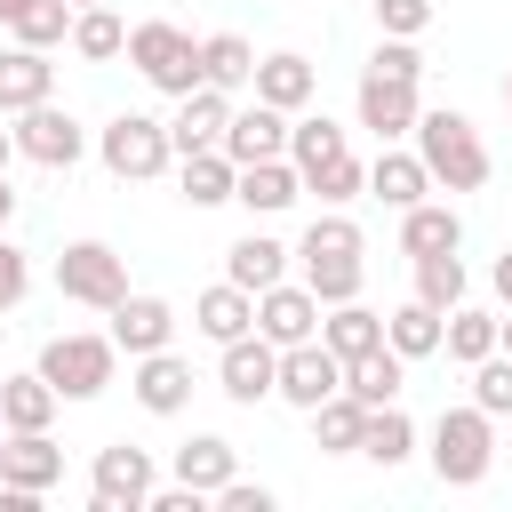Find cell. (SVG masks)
<instances>
[{
  "label": "cell",
  "instance_id": "6da1fadb",
  "mask_svg": "<svg viewBox=\"0 0 512 512\" xmlns=\"http://www.w3.org/2000/svg\"><path fill=\"white\" fill-rule=\"evenodd\" d=\"M296 264H304V288L320 296V304H352L360 296V280H368V240H360V224L352 216H312L304 224V240H296Z\"/></svg>",
  "mask_w": 512,
  "mask_h": 512
},
{
  "label": "cell",
  "instance_id": "7a4b0ae2",
  "mask_svg": "<svg viewBox=\"0 0 512 512\" xmlns=\"http://www.w3.org/2000/svg\"><path fill=\"white\" fill-rule=\"evenodd\" d=\"M416 152H424V168H432L440 192H480L488 184V144H480V128L456 104L416 112Z\"/></svg>",
  "mask_w": 512,
  "mask_h": 512
},
{
  "label": "cell",
  "instance_id": "3957f363",
  "mask_svg": "<svg viewBox=\"0 0 512 512\" xmlns=\"http://www.w3.org/2000/svg\"><path fill=\"white\" fill-rule=\"evenodd\" d=\"M488 464H496V416L480 400L440 408V424H432V472H440V488H480Z\"/></svg>",
  "mask_w": 512,
  "mask_h": 512
},
{
  "label": "cell",
  "instance_id": "277c9868",
  "mask_svg": "<svg viewBox=\"0 0 512 512\" xmlns=\"http://www.w3.org/2000/svg\"><path fill=\"white\" fill-rule=\"evenodd\" d=\"M128 64H136L160 96H192V88H200V40H192L184 24H168V16L128 24Z\"/></svg>",
  "mask_w": 512,
  "mask_h": 512
},
{
  "label": "cell",
  "instance_id": "5b68a950",
  "mask_svg": "<svg viewBox=\"0 0 512 512\" xmlns=\"http://www.w3.org/2000/svg\"><path fill=\"white\" fill-rule=\"evenodd\" d=\"M96 160H104L120 184H144V176H160V168L176 160V136H168V120H152V112H112V120L96 128Z\"/></svg>",
  "mask_w": 512,
  "mask_h": 512
},
{
  "label": "cell",
  "instance_id": "8992f818",
  "mask_svg": "<svg viewBox=\"0 0 512 512\" xmlns=\"http://www.w3.org/2000/svg\"><path fill=\"white\" fill-rule=\"evenodd\" d=\"M112 368H120V344H112V328H104V336H88V328H64V336H48V344H40V376H48L64 400H96V392L112 384Z\"/></svg>",
  "mask_w": 512,
  "mask_h": 512
},
{
  "label": "cell",
  "instance_id": "52a82bcc",
  "mask_svg": "<svg viewBox=\"0 0 512 512\" xmlns=\"http://www.w3.org/2000/svg\"><path fill=\"white\" fill-rule=\"evenodd\" d=\"M56 296L64 304H88V312H112L128 296V256L112 240H72L56 256Z\"/></svg>",
  "mask_w": 512,
  "mask_h": 512
},
{
  "label": "cell",
  "instance_id": "ba28073f",
  "mask_svg": "<svg viewBox=\"0 0 512 512\" xmlns=\"http://www.w3.org/2000/svg\"><path fill=\"white\" fill-rule=\"evenodd\" d=\"M152 488H160V472H152L144 448H128V440L96 448V464H88V496H96V512H144Z\"/></svg>",
  "mask_w": 512,
  "mask_h": 512
},
{
  "label": "cell",
  "instance_id": "9c48e42d",
  "mask_svg": "<svg viewBox=\"0 0 512 512\" xmlns=\"http://www.w3.org/2000/svg\"><path fill=\"white\" fill-rule=\"evenodd\" d=\"M216 392L232 400V408H256V400H272L280 392V344L272 336H232L224 344V360H216Z\"/></svg>",
  "mask_w": 512,
  "mask_h": 512
},
{
  "label": "cell",
  "instance_id": "30bf717a",
  "mask_svg": "<svg viewBox=\"0 0 512 512\" xmlns=\"http://www.w3.org/2000/svg\"><path fill=\"white\" fill-rule=\"evenodd\" d=\"M16 152L32 160V168H72L80 152H88V128L48 96V104H32V112H16Z\"/></svg>",
  "mask_w": 512,
  "mask_h": 512
},
{
  "label": "cell",
  "instance_id": "8fae6325",
  "mask_svg": "<svg viewBox=\"0 0 512 512\" xmlns=\"http://www.w3.org/2000/svg\"><path fill=\"white\" fill-rule=\"evenodd\" d=\"M328 392H344V360H336L320 336L288 344V352H280V392H272V400H288V408H304V416H312Z\"/></svg>",
  "mask_w": 512,
  "mask_h": 512
},
{
  "label": "cell",
  "instance_id": "7c38bea8",
  "mask_svg": "<svg viewBox=\"0 0 512 512\" xmlns=\"http://www.w3.org/2000/svg\"><path fill=\"white\" fill-rule=\"evenodd\" d=\"M416 112H424L416 80L360 72V128H376V144H400V136H416Z\"/></svg>",
  "mask_w": 512,
  "mask_h": 512
},
{
  "label": "cell",
  "instance_id": "4fadbf2b",
  "mask_svg": "<svg viewBox=\"0 0 512 512\" xmlns=\"http://www.w3.org/2000/svg\"><path fill=\"white\" fill-rule=\"evenodd\" d=\"M320 312H328V304H320L304 280H272V288L256 296V336H272V344L288 352V344L320 336Z\"/></svg>",
  "mask_w": 512,
  "mask_h": 512
},
{
  "label": "cell",
  "instance_id": "5bb4252c",
  "mask_svg": "<svg viewBox=\"0 0 512 512\" xmlns=\"http://www.w3.org/2000/svg\"><path fill=\"white\" fill-rule=\"evenodd\" d=\"M128 392H136V408H152V416H184L192 408V360L184 352H144L136 368H128Z\"/></svg>",
  "mask_w": 512,
  "mask_h": 512
},
{
  "label": "cell",
  "instance_id": "9a60e30c",
  "mask_svg": "<svg viewBox=\"0 0 512 512\" xmlns=\"http://www.w3.org/2000/svg\"><path fill=\"white\" fill-rule=\"evenodd\" d=\"M288 128H296V112H280V104H232V128H224V152L248 168V160H280L288 152Z\"/></svg>",
  "mask_w": 512,
  "mask_h": 512
},
{
  "label": "cell",
  "instance_id": "2e32d148",
  "mask_svg": "<svg viewBox=\"0 0 512 512\" xmlns=\"http://www.w3.org/2000/svg\"><path fill=\"white\" fill-rule=\"evenodd\" d=\"M104 320H112V344H120L128 360H144V352H160V344L176 336V304H168V296H136V288H128Z\"/></svg>",
  "mask_w": 512,
  "mask_h": 512
},
{
  "label": "cell",
  "instance_id": "e0dca14e",
  "mask_svg": "<svg viewBox=\"0 0 512 512\" xmlns=\"http://www.w3.org/2000/svg\"><path fill=\"white\" fill-rule=\"evenodd\" d=\"M224 128H232V96L224 88H192V96H176V120H168V136H176V160L184 152H208V144H224Z\"/></svg>",
  "mask_w": 512,
  "mask_h": 512
},
{
  "label": "cell",
  "instance_id": "ac0fdd59",
  "mask_svg": "<svg viewBox=\"0 0 512 512\" xmlns=\"http://www.w3.org/2000/svg\"><path fill=\"white\" fill-rule=\"evenodd\" d=\"M368 192H376L384 208H416V200H432L440 184H432V168H424V152H416V144H408V152H400V144H384V152L368 160Z\"/></svg>",
  "mask_w": 512,
  "mask_h": 512
},
{
  "label": "cell",
  "instance_id": "d6986e66",
  "mask_svg": "<svg viewBox=\"0 0 512 512\" xmlns=\"http://www.w3.org/2000/svg\"><path fill=\"white\" fill-rule=\"evenodd\" d=\"M0 480L48 496V488L64 480V448H56L48 432H8V440H0Z\"/></svg>",
  "mask_w": 512,
  "mask_h": 512
},
{
  "label": "cell",
  "instance_id": "ffe728a7",
  "mask_svg": "<svg viewBox=\"0 0 512 512\" xmlns=\"http://www.w3.org/2000/svg\"><path fill=\"white\" fill-rule=\"evenodd\" d=\"M248 216H280V208H296L304 200V168L280 152V160H248L240 168V192H232Z\"/></svg>",
  "mask_w": 512,
  "mask_h": 512
},
{
  "label": "cell",
  "instance_id": "44dd1931",
  "mask_svg": "<svg viewBox=\"0 0 512 512\" xmlns=\"http://www.w3.org/2000/svg\"><path fill=\"white\" fill-rule=\"evenodd\" d=\"M192 328L224 352L232 336H248V328H256V296H248L240 280H216V288H200V296H192Z\"/></svg>",
  "mask_w": 512,
  "mask_h": 512
},
{
  "label": "cell",
  "instance_id": "7402d4cb",
  "mask_svg": "<svg viewBox=\"0 0 512 512\" xmlns=\"http://www.w3.org/2000/svg\"><path fill=\"white\" fill-rule=\"evenodd\" d=\"M56 408H64V392H56L40 368L0 376V432H48V424H56Z\"/></svg>",
  "mask_w": 512,
  "mask_h": 512
},
{
  "label": "cell",
  "instance_id": "603a6c76",
  "mask_svg": "<svg viewBox=\"0 0 512 512\" xmlns=\"http://www.w3.org/2000/svg\"><path fill=\"white\" fill-rule=\"evenodd\" d=\"M56 96V64H48V48H0V112H32V104H48Z\"/></svg>",
  "mask_w": 512,
  "mask_h": 512
},
{
  "label": "cell",
  "instance_id": "cb8c5ba5",
  "mask_svg": "<svg viewBox=\"0 0 512 512\" xmlns=\"http://www.w3.org/2000/svg\"><path fill=\"white\" fill-rule=\"evenodd\" d=\"M256 96H264V104H280V112H304V104L320 96V72H312V56H296V48H280V56H256Z\"/></svg>",
  "mask_w": 512,
  "mask_h": 512
},
{
  "label": "cell",
  "instance_id": "d4e9b609",
  "mask_svg": "<svg viewBox=\"0 0 512 512\" xmlns=\"http://www.w3.org/2000/svg\"><path fill=\"white\" fill-rule=\"evenodd\" d=\"M288 256H296V248H280L272 232H240V240L224 248V280H240L248 296H264L272 280H288Z\"/></svg>",
  "mask_w": 512,
  "mask_h": 512
},
{
  "label": "cell",
  "instance_id": "484cf974",
  "mask_svg": "<svg viewBox=\"0 0 512 512\" xmlns=\"http://www.w3.org/2000/svg\"><path fill=\"white\" fill-rule=\"evenodd\" d=\"M184 488H200V496H216L224 480H240V456H232V440L224 432H192L184 448H176V464H168Z\"/></svg>",
  "mask_w": 512,
  "mask_h": 512
},
{
  "label": "cell",
  "instance_id": "4316f807",
  "mask_svg": "<svg viewBox=\"0 0 512 512\" xmlns=\"http://www.w3.org/2000/svg\"><path fill=\"white\" fill-rule=\"evenodd\" d=\"M176 184H184V200H192V208H224V200L240 192V160H232L224 144H208V152H184Z\"/></svg>",
  "mask_w": 512,
  "mask_h": 512
},
{
  "label": "cell",
  "instance_id": "83f0119b",
  "mask_svg": "<svg viewBox=\"0 0 512 512\" xmlns=\"http://www.w3.org/2000/svg\"><path fill=\"white\" fill-rule=\"evenodd\" d=\"M440 248H464V216H456L448 200L400 208V256H440Z\"/></svg>",
  "mask_w": 512,
  "mask_h": 512
},
{
  "label": "cell",
  "instance_id": "f1b7e54d",
  "mask_svg": "<svg viewBox=\"0 0 512 512\" xmlns=\"http://www.w3.org/2000/svg\"><path fill=\"white\" fill-rule=\"evenodd\" d=\"M72 0H0V24L24 40V48H64L72 40Z\"/></svg>",
  "mask_w": 512,
  "mask_h": 512
},
{
  "label": "cell",
  "instance_id": "f546056e",
  "mask_svg": "<svg viewBox=\"0 0 512 512\" xmlns=\"http://www.w3.org/2000/svg\"><path fill=\"white\" fill-rule=\"evenodd\" d=\"M440 336H448V312H440V304H424V296H408V304L384 320V344H392L400 360H432V352H440Z\"/></svg>",
  "mask_w": 512,
  "mask_h": 512
},
{
  "label": "cell",
  "instance_id": "4dcf8cb0",
  "mask_svg": "<svg viewBox=\"0 0 512 512\" xmlns=\"http://www.w3.org/2000/svg\"><path fill=\"white\" fill-rule=\"evenodd\" d=\"M400 384H408V360H400L392 344H376V352L344 360V392H352L360 408H384V400H400Z\"/></svg>",
  "mask_w": 512,
  "mask_h": 512
},
{
  "label": "cell",
  "instance_id": "1f68e13d",
  "mask_svg": "<svg viewBox=\"0 0 512 512\" xmlns=\"http://www.w3.org/2000/svg\"><path fill=\"white\" fill-rule=\"evenodd\" d=\"M200 80L224 88V96L256 88V48H248L240 32H208V40H200Z\"/></svg>",
  "mask_w": 512,
  "mask_h": 512
},
{
  "label": "cell",
  "instance_id": "d6a6232c",
  "mask_svg": "<svg viewBox=\"0 0 512 512\" xmlns=\"http://www.w3.org/2000/svg\"><path fill=\"white\" fill-rule=\"evenodd\" d=\"M320 344H328L336 360H360V352H376V344H384V312H368L360 296H352V304H328Z\"/></svg>",
  "mask_w": 512,
  "mask_h": 512
},
{
  "label": "cell",
  "instance_id": "836d02e7",
  "mask_svg": "<svg viewBox=\"0 0 512 512\" xmlns=\"http://www.w3.org/2000/svg\"><path fill=\"white\" fill-rule=\"evenodd\" d=\"M496 344H504V320H496V312H480V304H456V312H448V336H440V352H448L456 368L488 360Z\"/></svg>",
  "mask_w": 512,
  "mask_h": 512
},
{
  "label": "cell",
  "instance_id": "e575fe53",
  "mask_svg": "<svg viewBox=\"0 0 512 512\" xmlns=\"http://www.w3.org/2000/svg\"><path fill=\"white\" fill-rule=\"evenodd\" d=\"M360 456H368V464H384V472L416 456V424L400 416V400H384V408H368V424H360Z\"/></svg>",
  "mask_w": 512,
  "mask_h": 512
},
{
  "label": "cell",
  "instance_id": "d590c367",
  "mask_svg": "<svg viewBox=\"0 0 512 512\" xmlns=\"http://www.w3.org/2000/svg\"><path fill=\"white\" fill-rule=\"evenodd\" d=\"M360 424H368V408H360L352 392H328V400L312 408V440H320L328 456H360Z\"/></svg>",
  "mask_w": 512,
  "mask_h": 512
},
{
  "label": "cell",
  "instance_id": "8d00e7d4",
  "mask_svg": "<svg viewBox=\"0 0 512 512\" xmlns=\"http://www.w3.org/2000/svg\"><path fill=\"white\" fill-rule=\"evenodd\" d=\"M72 56H80V64H112V56H128V24H120L112 8H80V16H72Z\"/></svg>",
  "mask_w": 512,
  "mask_h": 512
},
{
  "label": "cell",
  "instance_id": "74e56055",
  "mask_svg": "<svg viewBox=\"0 0 512 512\" xmlns=\"http://www.w3.org/2000/svg\"><path fill=\"white\" fill-rule=\"evenodd\" d=\"M336 152H352V144H344V128H336L328 112H304V120L288 128V160H296L304 176H320V168H328Z\"/></svg>",
  "mask_w": 512,
  "mask_h": 512
},
{
  "label": "cell",
  "instance_id": "f35d334b",
  "mask_svg": "<svg viewBox=\"0 0 512 512\" xmlns=\"http://www.w3.org/2000/svg\"><path fill=\"white\" fill-rule=\"evenodd\" d=\"M408 264H416V296H424V304H440V312L464 304V256H456V248H440V256H408Z\"/></svg>",
  "mask_w": 512,
  "mask_h": 512
},
{
  "label": "cell",
  "instance_id": "ab89813d",
  "mask_svg": "<svg viewBox=\"0 0 512 512\" xmlns=\"http://www.w3.org/2000/svg\"><path fill=\"white\" fill-rule=\"evenodd\" d=\"M304 192H320L328 208H344V200H360L368 192V160H352V152H336L320 176H304Z\"/></svg>",
  "mask_w": 512,
  "mask_h": 512
},
{
  "label": "cell",
  "instance_id": "60d3db41",
  "mask_svg": "<svg viewBox=\"0 0 512 512\" xmlns=\"http://www.w3.org/2000/svg\"><path fill=\"white\" fill-rule=\"evenodd\" d=\"M472 400L488 408V416H512V352L496 344L488 360H472Z\"/></svg>",
  "mask_w": 512,
  "mask_h": 512
},
{
  "label": "cell",
  "instance_id": "b9f144b4",
  "mask_svg": "<svg viewBox=\"0 0 512 512\" xmlns=\"http://www.w3.org/2000/svg\"><path fill=\"white\" fill-rule=\"evenodd\" d=\"M368 8L392 40H424V24H432V0H368Z\"/></svg>",
  "mask_w": 512,
  "mask_h": 512
},
{
  "label": "cell",
  "instance_id": "7bdbcfd3",
  "mask_svg": "<svg viewBox=\"0 0 512 512\" xmlns=\"http://www.w3.org/2000/svg\"><path fill=\"white\" fill-rule=\"evenodd\" d=\"M24 296H32V256H24V248L0 232V312H16Z\"/></svg>",
  "mask_w": 512,
  "mask_h": 512
},
{
  "label": "cell",
  "instance_id": "ee69618b",
  "mask_svg": "<svg viewBox=\"0 0 512 512\" xmlns=\"http://www.w3.org/2000/svg\"><path fill=\"white\" fill-rule=\"evenodd\" d=\"M368 72H392V80H424V56H416V40H376V56H368Z\"/></svg>",
  "mask_w": 512,
  "mask_h": 512
},
{
  "label": "cell",
  "instance_id": "f6af8a7d",
  "mask_svg": "<svg viewBox=\"0 0 512 512\" xmlns=\"http://www.w3.org/2000/svg\"><path fill=\"white\" fill-rule=\"evenodd\" d=\"M216 504H224V512H272V488H248V480H224V488H216Z\"/></svg>",
  "mask_w": 512,
  "mask_h": 512
},
{
  "label": "cell",
  "instance_id": "bcb514c9",
  "mask_svg": "<svg viewBox=\"0 0 512 512\" xmlns=\"http://www.w3.org/2000/svg\"><path fill=\"white\" fill-rule=\"evenodd\" d=\"M488 280H496V296H504V312H512V248L496 256V272H488Z\"/></svg>",
  "mask_w": 512,
  "mask_h": 512
},
{
  "label": "cell",
  "instance_id": "7dc6e473",
  "mask_svg": "<svg viewBox=\"0 0 512 512\" xmlns=\"http://www.w3.org/2000/svg\"><path fill=\"white\" fill-rule=\"evenodd\" d=\"M8 160H16V128H0V176H8Z\"/></svg>",
  "mask_w": 512,
  "mask_h": 512
},
{
  "label": "cell",
  "instance_id": "c3c4849f",
  "mask_svg": "<svg viewBox=\"0 0 512 512\" xmlns=\"http://www.w3.org/2000/svg\"><path fill=\"white\" fill-rule=\"evenodd\" d=\"M8 216H16V192H8V176H0V232H8Z\"/></svg>",
  "mask_w": 512,
  "mask_h": 512
},
{
  "label": "cell",
  "instance_id": "681fc988",
  "mask_svg": "<svg viewBox=\"0 0 512 512\" xmlns=\"http://www.w3.org/2000/svg\"><path fill=\"white\" fill-rule=\"evenodd\" d=\"M504 352H512V312H504Z\"/></svg>",
  "mask_w": 512,
  "mask_h": 512
},
{
  "label": "cell",
  "instance_id": "f907efd6",
  "mask_svg": "<svg viewBox=\"0 0 512 512\" xmlns=\"http://www.w3.org/2000/svg\"><path fill=\"white\" fill-rule=\"evenodd\" d=\"M504 112H512V72H504Z\"/></svg>",
  "mask_w": 512,
  "mask_h": 512
},
{
  "label": "cell",
  "instance_id": "816d5d0a",
  "mask_svg": "<svg viewBox=\"0 0 512 512\" xmlns=\"http://www.w3.org/2000/svg\"><path fill=\"white\" fill-rule=\"evenodd\" d=\"M72 8H104V0H72Z\"/></svg>",
  "mask_w": 512,
  "mask_h": 512
}]
</instances>
